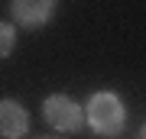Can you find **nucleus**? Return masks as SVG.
Instances as JSON below:
<instances>
[{
    "instance_id": "7ed1b4c3",
    "label": "nucleus",
    "mask_w": 146,
    "mask_h": 139,
    "mask_svg": "<svg viewBox=\"0 0 146 139\" xmlns=\"http://www.w3.org/2000/svg\"><path fill=\"white\" fill-rule=\"evenodd\" d=\"M58 0H10V16L23 29H42L55 16Z\"/></svg>"
},
{
    "instance_id": "f257e3e1",
    "label": "nucleus",
    "mask_w": 146,
    "mask_h": 139,
    "mask_svg": "<svg viewBox=\"0 0 146 139\" xmlns=\"http://www.w3.org/2000/svg\"><path fill=\"white\" fill-rule=\"evenodd\" d=\"M84 123L98 136H120L127 126V107L114 91H98L91 94L88 107H84Z\"/></svg>"
},
{
    "instance_id": "20e7f679",
    "label": "nucleus",
    "mask_w": 146,
    "mask_h": 139,
    "mask_svg": "<svg viewBox=\"0 0 146 139\" xmlns=\"http://www.w3.org/2000/svg\"><path fill=\"white\" fill-rule=\"evenodd\" d=\"M29 133V113L20 100L7 97L0 100V136L3 139H23Z\"/></svg>"
},
{
    "instance_id": "0eeeda50",
    "label": "nucleus",
    "mask_w": 146,
    "mask_h": 139,
    "mask_svg": "<svg viewBox=\"0 0 146 139\" xmlns=\"http://www.w3.org/2000/svg\"><path fill=\"white\" fill-rule=\"evenodd\" d=\"M46 139H58V136H46Z\"/></svg>"
},
{
    "instance_id": "39448f33",
    "label": "nucleus",
    "mask_w": 146,
    "mask_h": 139,
    "mask_svg": "<svg viewBox=\"0 0 146 139\" xmlns=\"http://www.w3.org/2000/svg\"><path fill=\"white\" fill-rule=\"evenodd\" d=\"M13 45H16V26L0 20V58H7V55H10Z\"/></svg>"
},
{
    "instance_id": "423d86ee",
    "label": "nucleus",
    "mask_w": 146,
    "mask_h": 139,
    "mask_svg": "<svg viewBox=\"0 0 146 139\" xmlns=\"http://www.w3.org/2000/svg\"><path fill=\"white\" fill-rule=\"evenodd\" d=\"M140 139H146V126H143V129H140Z\"/></svg>"
},
{
    "instance_id": "f03ea898",
    "label": "nucleus",
    "mask_w": 146,
    "mask_h": 139,
    "mask_svg": "<svg viewBox=\"0 0 146 139\" xmlns=\"http://www.w3.org/2000/svg\"><path fill=\"white\" fill-rule=\"evenodd\" d=\"M42 117L58 133H78L84 126V107L78 100H72L68 94H49L42 100Z\"/></svg>"
}]
</instances>
